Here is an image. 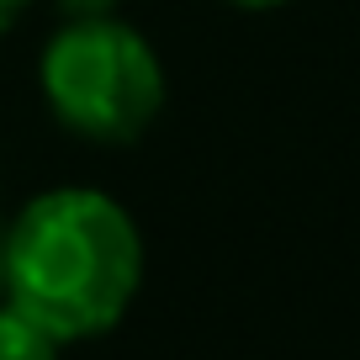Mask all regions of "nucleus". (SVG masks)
<instances>
[{"label":"nucleus","instance_id":"obj_1","mask_svg":"<svg viewBox=\"0 0 360 360\" xmlns=\"http://www.w3.org/2000/svg\"><path fill=\"white\" fill-rule=\"evenodd\" d=\"M143 286V233L117 196L96 186L37 191L6 223V302L58 345L122 323Z\"/></svg>","mask_w":360,"mask_h":360},{"label":"nucleus","instance_id":"obj_2","mask_svg":"<svg viewBox=\"0 0 360 360\" xmlns=\"http://www.w3.org/2000/svg\"><path fill=\"white\" fill-rule=\"evenodd\" d=\"M37 85L58 127L85 143H138L165 106V64L138 27L79 16L48 37Z\"/></svg>","mask_w":360,"mask_h":360},{"label":"nucleus","instance_id":"obj_3","mask_svg":"<svg viewBox=\"0 0 360 360\" xmlns=\"http://www.w3.org/2000/svg\"><path fill=\"white\" fill-rule=\"evenodd\" d=\"M58 339L0 297V360H58Z\"/></svg>","mask_w":360,"mask_h":360},{"label":"nucleus","instance_id":"obj_4","mask_svg":"<svg viewBox=\"0 0 360 360\" xmlns=\"http://www.w3.org/2000/svg\"><path fill=\"white\" fill-rule=\"evenodd\" d=\"M58 11H64V22H79V16H112L117 0H58Z\"/></svg>","mask_w":360,"mask_h":360},{"label":"nucleus","instance_id":"obj_5","mask_svg":"<svg viewBox=\"0 0 360 360\" xmlns=\"http://www.w3.org/2000/svg\"><path fill=\"white\" fill-rule=\"evenodd\" d=\"M27 6H32V0H0V37H6V32L27 16Z\"/></svg>","mask_w":360,"mask_h":360},{"label":"nucleus","instance_id":"obj_6","mask_svg":"<svg viewBox=\"0 0 360 360\" xmlns=\"http://www.w3.org/2000/svg\"><path fill=\"white\" fill-rule=\"evenodd\" d=\"M223 6H238V11H281L292 0H223Z\"/></svg>","mask_w":360,"mask_h":360},{"label":"nucleus","instance_id":"obj_7","mask_svg":"<svg viewBox=\"0 0 360 360\" xmlns=\"http://www.w3.org/2000/svg\"><path fill=\"white\" fill-rule=\"evenodd\" d=\"M0 297H6V228H0Z\"/></svg>","mask_w":360,"mask_h":360}]
</instances>
